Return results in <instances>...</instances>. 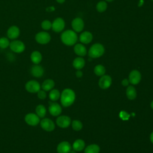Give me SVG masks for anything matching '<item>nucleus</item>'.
<instances>
[{
    "label": "nucleus",
    "instance_id": "1",
    "mask_svg": "<svg viewBox=\"0 0 153 153\" xmlns=\"http://www.w3.org/2000/svg\"><path fill=\"white\" fill-rule=\"evenodd\" d=\"M60 102L63 106H71L75 100V93L71 88L64 89L60 94Z\"/></svg>",
    "mask_w": 153,
    "mask_h": 153
},
{
    "label": "nucleus",
    "instance_id": "2",
    "mask_svg": "<svg viewBox=\"0 0 153 153\" xmlns=\"http://www.w3.org/2000/svg\"><path fill=\"white\" fill-rule=\"evenodd\" d=\"M62 42L67 46H72L76 43L78 36L73 30H66L62 32L60 36Z\"/></svg>",
    "mask_w": 153,
    "mask_h": 153
},
{
    "label": "nucleus",
    "instance_id": "3",
    "mask_svg": "<svg viewBox=\"0 0 153 153\" xmlns=\"http://www.w3.org/2000/svg\"><path fill=\"white\" fill-rule=\"evenodd\" d=\"M104 53V46L100 43H95L93 44L89 48L88 54L90 58L96 59L101 57Z\"/></svg>",
    "mask_w": 153,
    "mask_h": 153
},
{
    "label": "nucleus",
    "instance_id": "4",
    "mask_svg": "<svg viewBox=\"0 0 153 153\" xmlns=\"http://www.w3.org/2000/svg\"><path fill=\"white\" fill-rule=\"evenodd\" d=\"M11 50L16 53H21L25 50V44L20 40L14 39L10 43L9 45Z\"/></svg>",
    "mask_w": 153,
    "mask_h": 153
},
{
    "label": "nucleus",
    "instance_id": "5",
    "mask_svg": "<svg viewBox=\"0 0 153 153\" xmlns=\"http://www.w3.org/2000/svg\"><path fill=\"white\" fill-rule=\"evenodd\" d=\"M35 38L36 41L38 44H42V45H45V44H48L50 41L51 36L48 32H44V31H41V32H38L36 34Z\"/></svg>",
    "mask_w": 153,
    "mask_h": 153
},
{
    "label": "nucleus",
    "instance_id": "6",
    "mask_svg": "<svg viewBox=\"0 0 153 153\" xmlns=\"http://www.w3.org/2000/svg\"><path fill=\"white\" fill-rule=\"evenodd\" d=\"M25 89L30 93H37L41 89V85L36 80H30L25 84Z\"/></svg>",
    "mask_w": 153,
    "mask_h": 153
},
{
    "label": "nucleus",
    "instance_id": "7",
    "mask_svg": "<svg viewBox=\"0 0 153 153\" xmlns=\"http://www.w3.org/2000/svg\"><path fill=\"white\" fill-rule=\"evenodd\" d=\"M40 126L41 128L46 131H52L55 128L54 122L48 118H43L40 121Z\"/></svg>",
    "mask_w": 153,
    "mask_h": 153
},
{
    "label": "nucleus",
    "instance_id": "8",
    "mask_svg": "<svg viewBox=\"0 0 153 153\" xmlns=\"http://www.w3.org/2000/svg\"><path fill=\"white\" fill-rule=\"evenodd\" d=\"M25 122L29 126H36L40 123V118L34 113H29L25 117Z\"/></svg>",
    "mask_w": 153,
    "mask_h": 153
},
{
    "label": "nucleus",
    "instance_id": "9",
    "mask_svg": "<svg viewBox=\"0 0 153 153\" xmlns=\"http://www.w3.org/2000/svg\"><path fill=\"white\" fill-rule=\"evenodd\" d=\"M48 111L50 114L54 117L59 116L62 111L61 106L55 102H49Z\"/></svg>",
    "mask_w": 153,
    "mask_h": 153
},
{
    "label": "nucleus",
    "instance_id": "10",
    "mask_svg": "<svg viewBox=\"0 0 153 153\" xmlns=\"http://www.w3.org/2000/svg\"><path fill=\"white\" fill-rule=\"evenodd\" d=\"M56 124L60 128H68L71 123V119L69 117L66 115H61L57 118L56 119Z\"/></svg>",
    "mask_w": 153,
    "mask_h": 153
},
{
    "label": "nucleus",
    "instance_id": "11",
    "mask_svg": "<svg viewBox=\"0 0 153 153\" xmlns=\"http://www.w3.org/2000/svg\"><path fill=\"white\" fill-rule=\"evenodd\" d=\"M65 26V22L62 18L57 17L52 23L51 29L55 32H62Z\"/></svg>",
    "mask_w": 153,
    "mask_h": 153
},
{
    "label": "nucleus",
    "instance_id": "12",
    "mask_svg": "<svg viewBox=\"0 0 153 153\" xmlns=\"http://www.w3.org/2000/svg\"><path fill=\"white\" fill-rule=\"evenodd\" d=\"M71 26L73 30H74L76 33L81 32L84 27V23L81 18L76 17L72 20Z\"/></svg>",
    "mask_w": 153,
    "mask_h": 153
},
{
    "label": "nucleus",
    "instance_id": "13",
    "mask_svg": "<svg viewBox=\"0 0 153 153\" xmlns=\"http://www.w3.org/2000/svg\"><path fill=\"white\" fill-rule=\"evenodd\" d=\"M112 84V78L108 75H103L99 81V85L102 89L108 88Z\"/></svg>",
    "mask_w": 153,
    "mask_h": 153
},
{
    "label": "nucleus",
    "instance_id": "14",
    "mask_svg": "<svg viewBox=\"0 0 153 153\" xmlns=\"http://www.w3.org/2000/svg\"><path fill=\"white\" fill-rule=\"evenodd\" d=\"M128 80L130 83L133 85L139 84L141 80V74L137 70H133L130 72L128 76Z\"/></svg>",
    "mask_w": 153,
    "mask_h": 153
},
{
    "label": "nucleus",
    "instance_id": "15",
    "mask_svg": "<svg viewBox=\"0 0 153 153\" xmlns=\"http://www.w3.org/2000/svg\"><path fill=\"white\" fill-rule=\"evenodd\" d=\"M7 35L8 39H16L20 35V29L16 26H11L8 29Z\"/></svg>",
    "mask_w": 153,
    "mask_h": 153
},
{
    "label": "nucleus",
    "instance_id": "16",
    "mask_svg": "<svg viewBox=\"0 0 153 153\" xmlns=\"http://www.w3.org/2000/svg\"><path fill=\"white\" fill-rule=\"evenodd\" d=\"M72 149L71 145L67 141H62L59 143L57 146V152L58 153H69Z\"/></svg>",
    "mask_w": 153,
    "mask_h": 153
},
{
    "label": "nucleus",
    "instance_id": "17",
    "mask_svg": "<svg viewBox=\"0 0 153 153\" xmlns=\"http://www.w3.org/2000/svg\"><path fill=\"white\" fill-rule=\"evenodd\" d=\"M93 39V35L89 31H84L82 32L79 36V40L81 43L83 44H87L90 43Z\"/></svg>",
    "mask_w": 153,
    "mask_h": 153
},
{
    "label": "nucleus",
    "instance_id": "18",
    "mask_svg": "<svg viewBox=\"0 0 153 153\" xmlns=\"http://www.w3.org/2000/svg\"><path fill=\"white\" fill-rule=\"evenodd\" d=\"M44 73V70L43 68L38 65H34L30 68L31 75L36 78L41 77Z\"/></svg>",
    "mask_w": 153,
    "mask_h": 153
},
{
    "label": "nucleus",
    "instance_id": "19",
    "mask_svg": "<svg viewBox=\"0 0 153 153\" xmlns=\"http://www.w3.org/2000/svg\"><path fill=\"white\" fill-rule=\"evenodd\" d=\"M74 53L79 57L84 56L87 54V51L85 45L82 43L75 44L74 47Z\"/></svg>",
    "mask_w": 153,
    "mask_h": 153
},
{
    "label": "nucleus",
    "instance_id": "20",
    "mask_svg": "<svg viewBox=\"0 0 153 153\" xmlns=\"http://www.w3.org/2000/svg\"><path fill=\"white\" fill-rule=\"evenodd\" d=\"M54 85H55V83L53 79H47L43 81V82L41 85V88L43 90L45 91H48L51 90L54 88Z\"/></svg>",
    "mask_w": 153,
    "mask_h": 153
},
{
    "label": "nucleus",
    "instance_id": "21",
    "mask_svg": "<svg viewBox=\"0 0 153 153\" xmlns=\"http://www.w3.org/2000/svg\"><path fill=\"white\" fill-rule=\"evenodd\" d=\"M42 56L41 53L38 51H33L30 54V60L35 65H38L42 61Z\"/></svg>",
    "mask_w": 153,
    "mask_h": 153
},
{
    "label": "nucleus",
    "instance_id": "22",
    "mask_svg": "<svg viewBox=\"0 0 153 153\" xmlns=\"http://www.w3.org/2000/svg\"><path fill=\"white\" fill-rule=\"evenodd\" d=\"M85 60L82 57H76L72 62V65L77 70H80L85 66Z\"/></svg>",
    "mask_w": 153,
    "mask_h": 153
},
{
    "label": "nucleus",
    "instance_id": "23",
    "mask_svg": "<svg viewBox=\"0 0 153 153\" xmlns=\"http://www.w3.org/2000/svg\"><path fill=\"white\" fill-rule=\"evenodd\" d=\"M85 147V142L82 139H76L72 145V148L76 151H81Z\"/></svg>",
    "mask_w": 153,
    "mask_h": 153
},
{
    "label": "nucleus",
    "instance_id": "24",
    "mask_svg": "<svg viewBox=\"0 0 153 153\" xmlns=\"http://www.w3.org/2000/svg\"><path fill=\"white\" fill-rule=\"evenodd\" d=\"M126 96L130 100H134L137 96V92L135 88L132 86H128L126 89Z\"/></svg>",
    "mask_w": 153,
    "mask_h": 153
},
{
    "label": "nucleus",
    "instance_id": "25",
    "mask_svg": "<svg viewBox=\"0 0 153 153\" xmlns=\"http://www.w3.org/2000/svg\"><path fill=\"white\" fill-rule=\"evenodd\" d=\"M35 112H36V114L40 118H43L45 117V116L47 114L46 108L43 105H38L36 107Z\"/></svg>",
    "mask_w": 153,
    "mask_h": 153
},
{
    "label": "nucleus",
    "instance_id": "26",
    "mask_svg": "<svg viewBox=\"0 0 153 153\" xmlns=\"http://www.w3.org/2000/svg\"><path fill=\"white\" fill-rule=\"evenodd\" d=\"M100 147L96 144H91L84 149V153H99Z\"/></svg>",
    "mask_w": 153,
    "mask_h": 153
},
{
    "label": "nucleus",
    "instance_id": "27",
    "mask_svg": "<svg viewBox=\"0 0 153 153\" xmlns=\"http://www.w3.org/2000/svg\"><path fill=\"white\" fill-rule=\"evenodd\" d=\"M60 94L61 93L58 90L53 88L51 90H50L48 94V97L51 101L55 102L60 97Z\"/></svg>",
    "mask_w": 153,
    "mask_h": 153
},
{
    "label": "nucleus",
    "instance_id": "28",
    "mask_svg": "<svg viewBox=\"0 0 153 153\" xmlns=\"http://www.w3.org/2000/svg\"><path fill=\"white\" fill-rule=\"evenodd\" d=\"M107 8H108V5L105 1H100L98 2L96 6V10L99 13L105 12Z\"/></svg>",
    "mask_w": 153,
    "mask_h": 153
},
{
    "label": "nucleus",
    "instance_id": "29",
    "mask_svg": "<svg viewBox=\"0 0 153 153\" xmlns=\"http://www.w3.org/2000/svg\"><path fill=\"white\" fill-rule=\"evenodd\" d=\"M106 72L105 68L102 65H97L94 68V72L97 76H102L105 75Z\"/></svg>",
    "mask_w": 153,
    "mask_h": 153
},
{
    "label": "nucleus",
    "instance_id": "30",
    "mask_svg": "<svg viewBox=\"0 0 153 153\" xmlns=\"http://www.w3.org/2000/svg\"><path fill=\"white\" fill-rule=\"evenodd\" d=\"M10 41L8 38L1 37L0 38V48L2 49L7 48L10 45Z\"/></svg>",
    "mask_w": 153,
    "mask_h": 153
},
{
    "label": "nucleus",
    "instance_id": "31",
    "mask_svg": "<svg viewBox=\"0 0 153 153\" xmlns=\"http://www.w3.org/2000/svg\"><path fill=\"white\" fill-rule=\"evenodd\" d=\"M72 128L75 131H79L82 128V123L79 120H74L72 122Z\"/></svg>",
    "mask_w": 153,
    "mask_h": 153
},
{
    "label": "nucleus",
    "instance_id": "32",
    "mask_svg": "<svg viewBox=\"0 0 153 153\" xmlns=\"http://www.w3.org/2000/svg\"><path fill=\"white\" fill-rule=\"evenodd\" d=\"M42 29H43L45 30H48L50 29H51L52 27V23L48 20H45L41 22V24Z\"/></svg>",
    "mask_w": 153,
    "mask_h": 153
},
{
    "label": "nucleus",
    "instance_id": "33",
    "mask_svg": "<svg viewBox=\"0 0 153 153\" xmlns=\"http://www.w3.org/2000/svg\"><path fill=\"white\" fill-rule=\"evenodd\" d=\"M37 96L39 99L41 100H44L47 97V93L45 92V91L43 90H39L38 92H37Z\"/></svg>",
    "mask_w": 153,
    "mask_h": 153
},
{
    "label": "nucleus",
    "instance_id": "34",
    "mask_svg": "<svg viewBox=\"0 0 153 153\" xmlns=\"http://www.w3.org/2000/svg\"><path fill=\"white\" fill-rule=\"evenodd\" d=\"M120 117L123 119V120H127L128 118V117H130V115L128 114H127L126 112L125 111H121L120 112Z\"/></svg>",
    "mask_w": 153,
    "mask_h": 153
},
{
    "label": "nucleus",
    "instance_id": "35",
    "mask_svg": "<svg viewBox=\"0 0 153 153\" xmlns=\"http://www.w3.org/2000/svg\"><path fill=\"white\" fill-rule=\"evenodd\" d=\"M129 83H130L129 80H128V79H126V78L124 79L121 81V84H122V85H123V86H127V85H128L129 84Z\"/></svg>",
    "mask_w": 153,
    "mask_h": 153
},
{
    "label": "nucleus",
    "instance_id": "36",
    "mask_svg": "<svg viewBox=\"0 0 153 153\" xmlns=\"http://www.w3.org/2000/svg\"><path fill=\"white\" fill-rule=\"evenodd\" d=\"M76 76L78 77V78H81L82 76V72L81 71V70H77L76 73Z\"/></svg>",
    "mask_w": 153,
    "mask_h": 153
},
{
    "label": "nucleus",
    "instance_id": "37",
    "mask_svg": "<svg viewBox=\"0 0 153 153\" xmlns=\"http://www.w3.org/2000/svg\"><path fill=\"white\" fill-rule=\"evenodd\" d=\"M47 10L48 11H53L54 10V7H48V8H47Z\"/></svg>",
    "mask_w": 153,
    "mask_h": 153
},
{
    "label": "nucleus",
    "instance_id": "38",
    "mask_svg": "<svg viewBox=\"0 0 153 153\" xmlns=\"http://www.w3.org/2000/svg\"><path fill=\"white\" fill-rule=\"evenodd\" d=\"M150 140L153 143V131L150 134Z\"/></svg>",
    "mask_w": 153,
    "mask_h": 153
},
{
    "label": "nucleus",
    "instance_id": "39",
    "mask_svg": "<svg viewBox=\"0 0 153 153\" xmlns=\"http://www.w3.org/2000/svg\"><path fill=\"white\" fill-rule=\"evenodd\" d=\"M56 1L57 2H58L59 4H63L65 1V0H56Z\"/></svg>",
    "mask_w": 153,
    "mask_h": 153
},
{
    "label": "nucleus",
    "instance_id": "40",
    "mask_svg": "<svg viewBox=\"0 0 153 153\" xmlns=\"http://www.w3.org/2000/svg\"><path fill=\"white\" fill-rule=\"evenodd\" d=\"M76 151H75V150H74V149H73V150H71L69 153H76Z\"/></svg>",
    "mask_w": 153,
    "mask_h": 153
},
{
    "label": "nucleus",
    "instance_id": "41",
    "mask_svg": "<svg viewBox=\"0 0 153 153\" xmlns=\"http://www.w3.org/2000/svg\"><path fill=\"white\" fill-rule=\"evenodd\" d=\"M151 108L153 109V100L151 102Z\"/></svg>",
    "mask_w": 153,
    "mask_h": 153
},
{
    "label": "nucleus",
    "instance_id": "42",
    "mask_svg": "<svg viewBox=\"0 0 153 153\" xmlns=\"http://www.w3.org/2000/svg\"><path fill=\"white\" fill-rule=\"evenodd\" d=\"M106 2H112V1H114V0H105Z\"/></svg>",
    "mask_w": 153,
    "mask_h": 153
},
{
    "label": "nucleus",
    "instance_id": "43",
    "mask_svg": "<svg viewBox=\"0 0 153 153\" xmlns=\"http://www.w3.org/2000/svg\"><path fill=\"white\" fill-rule=\"evenodd\" d=\"M151 1H153V0H151Z\"/></svg>",
    "mask_w": 153,
    "mask_h": 153
}]
</instances>
